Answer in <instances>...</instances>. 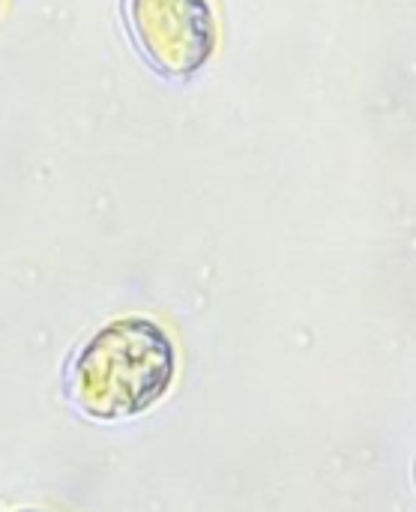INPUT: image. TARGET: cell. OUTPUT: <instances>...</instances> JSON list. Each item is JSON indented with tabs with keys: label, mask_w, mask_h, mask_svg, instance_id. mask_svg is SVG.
I'll return each instance as SVG.
<instances>
[{
	"label": "cell",
	"mask_w": 416,
	"mask_h": 512,
	"mask_svg": "<svg viewBox=\"0 0 416 512\" xmlns=\"http://www.w3.org/2000/svg\"><path fill=\"white\" fill-rule=\"evenodd\" d=\"M177 378V348L162 324L129 315L99 327L69 360L66 396L90 420L117 423L159 405Z\"/></svg>",
	"instance_id": "1"
},
{
	"label": "cell",
	"mask_w": 416,
	"mask_h": 512,
	"mask_svg": "<svg viewBox=\"0 0 416 512\" xmlns=\"http://www.w3.org/2000/svg\"><path fill=\"white\" fill-rule=\"evenodd\" d=\"M126 24L147 63L171 78L198 72L216 51L207 0H126Z\"/></svg>",
	"instance_id": "2"
},
{
	"label": "cell",
	"mask_w": 416,
	"mask_h": 512,
	"mask_svg": "<svg viewBox=\"0 0 416 512\" xmlns=\"http://www.w3.org/2000/svg\"><path fill=\"white\" fill-rule=\"evenodd\" d=\"M12 512H42V510H12Z\"/></svg>",
	"instance_id": "3"
}]
</instances>
